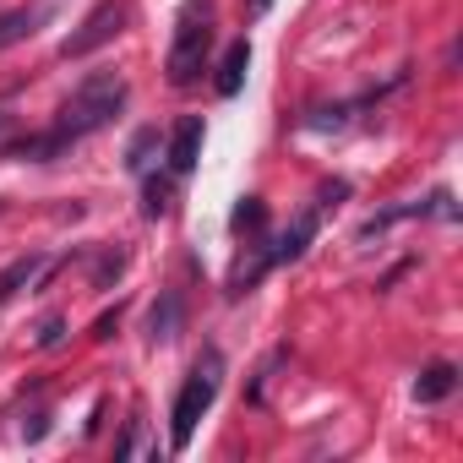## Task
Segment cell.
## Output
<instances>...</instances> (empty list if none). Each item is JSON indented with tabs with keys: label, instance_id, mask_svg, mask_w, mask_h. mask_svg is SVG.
<instances>
[{
	"label": "cell",
	"instance_id": "6da1fadb",
	"mask_svg": "<svg viewBox=\"0 0 463 463\" xmlns=\"http://www.w3.org/2000/svg\"><path fill=\"white\" fill-rule=\"evenodd\" d=\"M120 109H126V77L93 71V77L66 99V109H61V120H55V131H50L55 153L71 147V142H82V137H93V131H104Z\"/></svg>",
	"mask_w": 463,
	"mask_h": 463
},
{
	"label": "cell",
	"instance_id": "7a4b0ae2",
	"mask_svg": "<svg viewBox=\"0 0 463 463\" xmlns=\"http://www.w3.org/2000/svg\"><path fill=\"white\" fill-rule=\"evenodd\" d=\"M218 387H223V354H218V349H202L196 365H191V376H185V387H180V398H175V425H169V447H175V452L191 447L202 414H207L213 398H218Z\"/></svg>",
	"mask_w": 463,
	"mask_h": 463
},
{
	"label": "cell",
	"instance_id": "3957f363",
	"mask_svg": "<svg viewBox=\"0 0 463 463\" xmlns=\"http://www.w3.org/2000/svg\"><path fill=\"white\" fill-rule=\"evenodd\" d=\"M207 50H213V6L207 0H191L175 23V44H169V82L191 88L207 71Z\"/></svg>",
	"mask_w": 463,
	"mask_h": 463
},
{
	"label": "cell",
	"instance_id": "277c9868",
	"mask_svg": "<svg viewBox=\"0 0 463 463\" xmlns=\"http://www.w3.org/2000/svg\"><path fill=\"white\" fill-rule=\"evenodd\" d=\"M120 23H126V6H120V0H104V6H99V12H93V17H88V23H82V28L61 44V55H66V61L93 55L99 44H109V39L120 33Z\"/></svg>",
	"mask_w": 463,
	"mask_h": 463
},
{
	"label": "cell",
	"instance_id": "5b68a950",
	"mask_svg": "<svg viewBox=\"0 0 463 463\" xmlns=\"http://www.w3.org/2000/svg\"><path fill=\"white\" fill-rule=\"evenodd\" d=\"M202 115H185L180 126H175V137H169V175L180 180V175H191L196 164H202Z\"/></svg>",
	"mask_w": 463,
	"mask_h": 463
},
{
	"label": "cell",
	"instance_id": "8992f818",
	"mask_svg": "<svg viewBox=\"0 0 463 463\" xmlns=\"http://www.w3.org/2000/svg\"><path fill=\"white\" fill-rule=\"evenodd\" d=\"M246 71H251V39H235L223 50V61H218V77H213L218 99H235L246 88Z\"/></svg>",
	"mask_w": 463,
	"mask_h": 463
},
{
	"label": "cell",
	"instance_id": "52a82bcc",
	"mask_svg": "<svg viewBox=\"0 0 463 463\" xmlns=\"http://www.w3.org/2000/svg\"><path fill=\"white\" fill-rule=\"evenodd\" d=\"M311 235H317V207H311V213H300V218L284 229V241H279L268 257H273V262H300V257H306V246H311Z\"/></svg>",
	"mask_w": 463,
	"mask_h": 463
},
{
	"label": "cell",
	"instance_id": "ba28073f",
	"mask_svg": "<svg viewBox=\"0 0 463 463\" xmlns=\"http://www.w3.org/2000/svg\"><path fill=\"white\" fill-rule=\"evenodd\" d=\"M39 273H44V257H39V251H28V257H17V262H12L6 273H0V306H6L12 295H23V289H28V284L39 279Z\"/></svg>",
	"mask_w": 463,
	"mask_h": 463
},
{
	"label": "cell",
	"instance_id": "9c48e42d",
	"mask_svg": "<svg viewBox=\"0 0 463 463\" xmlns=\"http://www.w3.org/2000/svg\"><path fill=\"white\" fill-rule=\"evenodd\" d=\"M452 387H458V371H452L447 360H436V365H430V371L414 382V398H420V403H441Z\"/></svg>",
	"mask_w": 463,
	"mask_h": 463
},
{
	"label": "cell",
	"instance_id": "30bf717a",
	"mask_svg": "<svg viewBox=\"0 0 463 463\" xmlns=\"http://www.w3.org/2000/svg\"><path fill=\"white\" fill-rule=\"evenodd\" d=\"M44 23V12H0V50H12L23 39H33Z\"/></svg>",
	"mask_w": 463,
	"mask_h": 463
},
{
	"label": "cell",
	"instance_id": "8fae6325",
	"mask_svg": "<svg viewBox=\"0 0 463 463\" xmlns=\"http://www.w3.org/2000/svg\"><path fill=\"white\" fill-rule=\"evenodd\" d=\"M180 338V295H164L153 306V344H175Z\"/></svg>",
	"mask_w": 463,
	"mask_h": 463
},
{
	"label": "cell",
	"instance_id": "7c38bea8",
	"mask_svg": "<svg viewBox=\"0 0 463 463\" xmlns=\"http://www.w3.org/2000/svg\"><path fill=\"white\" fill-rule=\"evenodd\" d=\"M142 213H147V218H164V213H169V180H164V175H153V180L142 185Z\"/></svg>",
	"mask_w": 463,
	"mask_h": 463
},
{
	"label": "cell",
	"instance_id": "4fadbf2b",
	"mask_svg": "<svg viewBox=\"0 0 463 463\" xmlns=\"http://www.w3.org/2000/svg\"><path fill=\"white\" fill-rule=\"evenodd\" d=\"M229 223H235V229H262V223H268V207H262V196H246L235 213H229Z\"/></svg>",
	"mask_w": 463,
	"mask_h": 463
},
{
	"label": "cell",
	"instance_id": "5bb4252c",
	"mask_svg": "<svg viewBox=\"0 0 463 463\" xmlns=\"http://www.w3.org/2000/svg\"><path fill=\"white\" fill-rule=\"evenodd\" d=\"M153 142H158V131H142V137L131 142V158H126V164H131V169H147V153H153Z\"/></svg>",
	"mask_w": 463,
	"mask_h": 463
},
{
	"label": "cell",
	"instance_id": "9a60e30c",
	"mask_svg": "<svg viewBox=\"0 0 463 463\" xmlns=\"http://www.w3.org/2000/svg\"><path fill=\"white\" fill-rule=\"evenodd\" d=\"M115 322H120V306H115V311H104V317L93 322V338H109V333H115Z\"/></svg>",
	"mask_w": 463,
	"mask_h": 463
},
{
	"label": "cell",
	"instance_id": "2e32d148",
	"mask_svg": "<svg viewBox=\"0 0 463 463\" xmlns=\"http://www.w3.org/2000/svg\"><path fill=\"white\" fill-rule=\"evenodd\" d=\"M61 333H66V322H61V317H50V322H44V333H39V344L50 349V344H61Z\"/></svg>",
	"mask_w": 463,
	"mask_h": 463
},
{
	"label": "cell",
	"instance_id": "e0dca14e",
	"mask_svg": "<svg viewBox=\"0 0 463 463\" xmlns=\"http://www.w3.org/2000/svg\"><path fill=\"white\" fill-rule=\"evenodd\" d=\"M268 6H273V0H257V12H268Z\"/></svg>",
	"mask_w": 463,
	"mask_h": 463
}]
</instances>
